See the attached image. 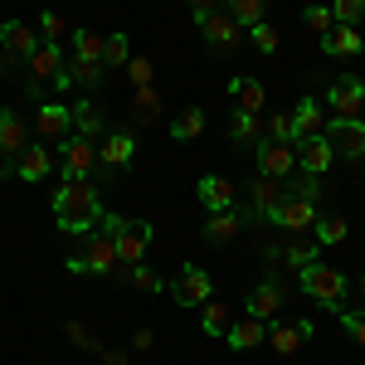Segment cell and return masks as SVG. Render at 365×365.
<instances>
[{
  "label": "cell",
  "instance_id": "cell-33",
  "mask_svg": "<svg viewBox=\"0 0 365 365\" xmlns=\"http://www.w3.org/2000/svg\"><path fill=\"white\" fill-rule=\"evenodd\" d=\"M225 5H229V15H234L244 29L263 25V0H225Z\"/></svg>",
  "mask_w": 365,
  "mask_h": 365
},
{
  "label": "cell",
  "instance_id": "cell-30",
  "mask_svg": "<svg viewBox=\"0 0 365 365\" xmlns=\"http://www.w3.org/2000/svg\"><path fill=\"white\" fill-rule=\"evenodd\" d=\"M229 327H234V322H229V307L210 297V302L200 307V331H205V336H229Z\"/></svg>",
  "mask_w": 365,
  "mask_h": 365
},
{
  "label": "cell",
  "instance_id": "cell-10",
  "mask_svg": "<svg viewBox=\"0 0 365 365\" xmlns=\"http://www.w3.org/2000/svg\"><path fill=\"white\" fill-rule=\"evenodd\" d=\"M93 166H98V146L73 132V137L63 141V180H88Z\"/></svg>",
  "mask_w": 365,
  "mask_h": 365
},
{
  "label": "cell",
  "instance_id": "cell-29",
  "mask_svg": "<svg viewBox=\"0 0 365 365\" xmlns=\"http://www.w3.org/2000/svg\"><path fill=\"white\" fill-rule=\"evenodd\" d=\"M200 132H205V108H180L170 117V137L175 141H195Z\"/></svg>",
  "mask_w": 365,
  "mask_h": 365
},
{
  "label": "cell",
  "instance_id": "cell-39",
  "mask_svg": "<svg viewBox=\"0 0 365 365\" xmlns=\"http://www.w3.org/2000/svg\"><path fill=\"white\" fill-rule=\"evenodd\" d=\"M127 278H132V287H141V292H161V273L146 268V263H127Z\"/></svg>",
  "mask_w": 365,
  "mask_h": 365
},
{
  "label": "cell",
  "instance_id": "cell-5",
  "mask_svg": "<svg viewBox=\"0 0 365 365\" xmlns=\"http://www.w3.org/2000/svg\"><path fill=\"white\" fill-rule=\"evenodd\" d=\"M210 297H215V282H210V273L200 263H185L175 273V282H170V302H180V307H205Z\"/></svg>",
  "mask_w": 365,
  "mask_h": 365
},
{
  "label": "cell",
  "instance_id": "cell-42",
  "mask_svg": "<svg viewBox=\"0 0 365 365\" xmlns=\"http://www.w3.org/2000/svg\"><path fill=\"white\" fill-rule=\"evenodd\" d=\"M63 331H68V341H73V346H78V351H93V356H103V341L93 336V331H88L83 322H68V327H63Z\"/></svg>",
  "mask_w": 365,
  "mask_h": 365
},
{
  "label": "cell",
  "instance_id": "cell-9",
  "mask_svg": "<svg viewBox=\"0 0 365 365\" xmlns=\"http://www.w3.org/2000/svg\"><path fill=\"white\" fill-rule=\"evenodd\" d=\"M297 166V146L292 141H273L263 137L258 141V175H273V180H287Z\"/></svg>",
  "mask_w": 365,
  "mask_h": 365
},
{
  "label": "cell",
  "instance_id": "cell-15",
  "mask_svg": "<svg viewBox=\"0 0 365 365\" xmlns=\"http://www.w3.org/2000/svg\"><path fill=\"white\" fill-rule=\"evenodd\" d=\"M132 156H137V137H132V132H108V137L98 141V161H103V170L132 166Z\"/></svg>",
  "mask_w": 365,
  "mask_h": 365
},
{
  "label": "cell",
  "instance_id": "cell-55",
  "mask_svg": "<svg viewBox=\"0 0 365 365\" xmlns=\"http://www.w3.org/2000/svg\"><path fill=\"white\" fill-rule=\"evenodd\" d=\"M361 122H365V108H361Z\"/></svg>",
  "mask_w": 365,
  "mask_h": 365
},
{
  "label": "cell",
  "instance_id": "cell-24",
  "mask_svg": "<svg viewBox=\"0 0 365 365\" xmlns=\"http://www.w3.org/2000/svg\"><path fill=\"white\" fill-rule=\"evenodd\" d=\"M25 146H29L25 122L15 117V108H0V151H5V156H20Z\"/></svg>",
  "mask_w": 365,
  "mask_h": 365
},
{
  "label": "cell",
  "instance_id": "cell-19",
  "mask_svg": "<svg viewBox=\"0 0 365 365\" xmlns=\"http://www.w3.org/2000/svg\"><path fill=\"white\" fill-rule=\"evenodd\" d=\"M195 200L215 215V210H234V185H229L225 175H205L195 185Z\"/></svg>",
  "mask_w": 365,
  "mask_h": 365
},
{
  "label": "cell",
  "instance_id": "cell-25",
  "mask_svg": "<svg viewBox=\"0 0 365 365\" xmlns=\"http://www.w3.org/2000/svg\"><path fill=\"white\" fill-rule=\"evenodd\" d=\"M68 108H73V132H78V137H88V141L108 137V122H103V113H98L88 98L83 103H68Z\"/></svg>",
  "mask_w": 365,
  "mask_h": 365
},
{
  "label": "cell",
  "instance_id": "cell-6",
  "mask_svg": "<svg viewBox=\"0 0 365 365\" xmlns=\"http://www.w3.org/2000/svg\"><path fill=\"white\" fill-rule=\"evenodd\" d=\"M39 44H44L39 29L20 25V20H0V54H5V63H29Z\"/></svg>",
  "mask_w": 365,
  "mask_h": 365
},
{
  "label": "cell",
  "instance_id": "cell-49",
  "mask_svg": "<svg viewBox=\"0 0 365 365\" xmlns=\"http://www.w3.org/2000/svg\"><path fill=\"white\" fill-rule=\"evenodd\" d=\"M215 10H220V0H190V15H195V25H205Z\"/></svg>",
  "mask_w": 365,
  "mask_h": 365
},
{
  "label": "cell",
  "instance_id": "cell-26",
  "mask_svg": "<svg viewBox=\"0 0 365 365\" xmlns=\"http://www.w3.org/2000/svg\"><path fill=\"white\" fill-rule=\"evenodd\" d=\"M108 54V34H98V29H73V58L78 63H103Z\"/></svg>",
  "mask_w": 365,
  "mask_h": 365
},
{
  "label": "cell",
  "instance_id": "cell-22",
  "mask_svg": "<svg viewBox=\"0 0 365 365\" xmlns=\"http://www.w3.org/2000/svg\"><path fill=\"white\" fill-rule=\"evenodd\" d=\"M49 170H54L49 146H25V151L15 156V175H20V180H44Z\"/></svg>",
  "mask_w": 365,
  "mask_h": 365
},
{
  "label": "cell",
  "instance_id": "cell-44",
  "mask_svg": "<svg viewBox=\"0 0 365 365\" xmlns=\"http://www.w3.org/2000/svg\"><path fill=\"white\" fill-rule=\"evenodd\" d=\"M68 78H73L78 88H98L103 68H98V63H78V58H73V63H68Z\"/></svg>",
  "mask_w": 365,
  "mask_h": 365
},
{
  "label": "cell",
  "instance_id": "cell-52",
  "mask_svg": "<svg viewBox=\"0 0 365 365\" xmlns=\"http://www.w3.org/2000/svg\"><path fill=\"white\" fill-rule=\"evenodd\" d=\"M103 361H108V365H127V356H117V351H108Z\"/></svg>",
  "mask_w": 365,
  "mask_h": 365
},
{
  "label": "cell",
  "instance_id": "cell-53",
  "mask_svg": "<svg viewBox=\"0 0 365 365\" xmlns=\"http://www.w3.org/2000/svg\"><path fill=\"white\" fill-rule=\"evenodd\" d=\"M0 73H5V54H0Z\"/></svg>",
  "mask_w": 365,
  "mask_h": 365
},
{
  "label": "cell",
  "instance_id": "cell-40",
  "mask_svg": "<svg viewBox=\"0 0 365 365\" xmlns=\"http://www.w3.org/2000/svg\"><path fill=\"white\" fill-rule=\"evenodd\" d=\"M249 39H253V49H258V54H278V44H282L278 29L268 25V20H263V25H253V29H249Z\"/></svg>",
  "mask_w": 365,
  "mask_h": 365
},
{
  "label": "cell",
  "instance_id": "cell-32",
  "mask_svg": "<svg viewBox=\"0 0 365 365\" xmlns=\"http://www.w3.org/2000/svg\"><path fill=\"white\" fill-rule=\"evenodd\" d=\"M229 132H234V141H263V122H258V113H234V122H229Z\"/></svg>",
  "mask_w": 365,
  "mask_h": 365
},
{
  "label": "cell",
  "instance_id": "cell-36",
  "mask_svg": "<svg viewBox=\"0 0 365 365\" xmlns=\"http://www.w3.org/2000/svg\"><path fill=\"white\" fill-rule=\"evenodd\" d=\"M346 234H351V225L341 220V215H331V220H317V244L327 249V244H346Z\"/></svg>",
  "mask_w": 365,
  "mask_h": 365
},
{
  "label": "cell",
  "instance_id": "cell-14",
  "mask_svg": "<svg viewBox=\"0 0 365 365\" xmlns=\"http://www.w3.org/2000/svg\"><path fill=\"white\" fill-rule=\"evenodd\" d=\"M282 195H287V185H282V180L258 175V180L249 185V220H268V215L282 205Z\"/></svg>",
  "mask_w": 365,
  "mask_h": 365
},
{
  "label": "cell",
  "instance_id": "cell-17",
  "mask_svg": "<svg viewBox=\"0 0 365 365\" xmlns=\"http://www.w3.org/2000/svg\"><path fill=\"white\" fill-rule=\"evenodd\" d=\"M146 249H151V225L146 220H127V229L117 234V258L122 263H141Z\"/></svg>",
  "mask_w": 365,
  "mask_h": 365
},
{
  "label": "cell",
  "instance_id": "cell-27",
  "mask_svg": "<svg viewBox=\"0 0 365 365\" xmlns=\"http://www.w3.org/2000/svg\"><path fill=\"white\" fill-rule=\"evenodd\" d=\"M239 229H244V215H239V210H215L210 225H205V239H210V244H229Z\"/></svg>",
  "mask_w": 365,
  "mask_h": 365
},
{
  "label": "cell",
  "instance_id": "cell-50",
  "mask_svg": "<svg viewBox=\"0 0 365 365\" xmlns=\"http://www.w3.org/2000/svg\"><path fill=\"white\" fill-rule=\"evenodd\" d=\"M151 346H156L151 331H137V336H132V351H151Z\"/></svg>",
  "mask_w": 365,
  "mask_h": 365
},
{
  "label": "cell",
  "instance_id": "cell-4",
  "mask_svg": "<svg viewBox=\"0 0 365 365\" xmlns=\"http://www.w3.org/2000/svg\"><path fill=\"white\" fill-rule=\"evenodd\" d=\"M29 83H54V93H63V88H73V78H68V68H63V54H58L54 39H44L39 49H34V58H29Z\"/></svg>",
  "mask_w": 365,
  "mask_h": 365
},
{
  "label": "cell",
  "instance_id": "cell-11",
  "mask_svg": "<svg viewBox=\"0 0 365 365\" xmlns=\"http://www.w3.org/2000/svg\"><path fill=\"white\" fill-rule=\"evenodd\" d=\"M268 220L282 225L287 234H307V229H317V205H312V200H297V195H282V205Z\"/></svg>",
  "mask_w": 365,
  "mask_h": 365
},
{
  "label": "cell",
  "instance_id": "cell-35",
  "mask_svg": "<svg viewBox=\"0 0 365 365\" xmlns=\"http://www.w3.org/2000/svg\"><path fill=\"white\" fill-rule=\"evenodd\" d=\"M317 253H322V244H317V239H292V244H287V263L302 273L307 263H317Z\"/></svg>",
  "mask_w": 365,
  "mask_h": 365
},
{
  "label": "cell",
  "instance_id": "cell-43",
  "mask_svg": "<svg viewBox=\"0 0 365 365\" xmlns=\"http://www.w3.org/2000/svg\"><path fill=\"white\" fill-rule=\"evenodd\" d=\"M127 58H132V49H127V34H108V54H103V63L127 68Z\"/></svg>",
  "mask_w": 365,
  "mask_h": 365
},
{
  "label": "cell",
  "instance_id": "cell-12",
  "mask_svg": "<svg viewBox=\"0 0 365 365\" xmlns=\"http://www.w3.org/2000/svg\"><path fill=\"white\" fill-rule=\"evenodd\" d=\"M327 108H331L336 117H361V108H365V88H361V78L341 73L336 83H331V93H327Z\"/></svg>",
  "mask_w": 365,
  "mask_h": 365
},
{
  "label": "cell",
  "instance_id": "cell-16",
  "mask_svg": "<svg viewBox=\"0 0 365 365\" xmlns=\"http://www.w3.org/2000/svg\"><path fill=\"white\" fill-rule=\"evenodd\" d=\"M200 29H205V44H210V49H234V44L244 39V25H239L229 10H215Z\"/></svg>",
  "mask_w": 365,
  "mask_h": 365
},
{
  "label": "cell",
  "instance_id": "cell-37",
  "mask_svg": "<svg viewBox=\"0 0 365 365\" xmlns=\"http://www.w3.org/2000/svg\"><path fill=\"white\" fill-rule=\"evenodd\" d=\"M302 25L317 29V34H331L336 29V15H331V5H307L302 10Z\"/></svg>",
  "mask_w": 365,
  "mask_h": 365
},
{
  "label": "cell",
  "instance_id": "cell-18",
  "mask_svg": "<svg viewBox=\"0 0 365 365\" xmlns=\"http://www.w3.org/2000/svg\"><path fill=\"white\" fill-rule=\"evenodd\" d=\"M278 307H282V282H278V278H263V282L249 292V317L268 322V317H278Z\"/></svg>",
  "mask_w": 365,
  "mask_h": 365
},
{
  "label": "cell",
  "instance_id": "cell-48",
  "mask_svg": "<svg viewBox=\"0 0 365 365\" xmlns=\"http://www.w3.org/2000/svg\"><path fill=\"white\" fill-rule=\"evenodd\" d=\"M341 327H346V331L365 346V312H341Z\"/></svg>",
  "mask_w": 365,
  "mask_h": 365
},
{
  "label": "cell",
  "instance_id": "cell-21",
  "mask_svg": "<svg viewBox=\"0 0 365 365\" xmlns=\"http://www.w3.org/2000/svg\"><path fill=\"white\" fill-rule=\"evenodd\" d=\"M322 49L331 58H351V54H361L365 49V34L356 25H336L331 34H322Z\"/></svg>",
  "mask_w": 365,
  "mask_h": 365
},
{
  "label": "cell",
  "instance_id": "cell-41",
  "mask_svg": "<svg viewBox=\"0 0 365 365\" xmlns=\"http://www.w3.org/2000/svg\"><path fill=\"white\" fill-rule=\"evenodd\" d=\"M331 15H336V25H361L365 0H331Z\"/></svg>",
  "mask_w": 365,
  "mask_h": 365
},
{
  "label": "cell",
  "instance_id": "cell-51",
  "mask_svg": "<svg viewBox=\"0 0 365 365\" xmlns=\"http://www.w3.org/2000/svg\"><path fill=\"white\" fill-rule=\"evenodd\" d=\"M10 175H15V156H5V161H0V180H10Z\"/></svg>",
  "mask_w": 365,
  "mask_h": 365
},
{
  "label": "cell",
  "instance_id": "cell-38",
  "mask_svg": "<svg viewBox=\"0 0 365 365\" xmlns=\"http://www.w3.org/2000/svg\"><path fill=\"white\" fill-rule=\"evenodd\" d=\"M132 108H137V122H156V113H161V98H156V88H137Z\"/></svg>",
  "mask_w": 365,
  "mask_h": 365
},
{
  "label": "cell",
  "instance_id": "cell-3",
  "mask_svg": "<svg viewBox=\"0 0 365 365\" xmlns=\"http://www.w3.org/2000/svg\"><path fill=\"white\" fill-rule=\"evenodd\" d=\"M302 292L312 302H322L327 312H346V273L327 268V263H307L302 268Z\"/></svg>",
  "mask_w": 365,
  "mask_h": 365
},
{
  "label": "cell",
  "instance_id": "cell-8",
  "mask_svg": "<svg viewBox=\"0 0 365 365\" xmlns=\"http://www.w3.org/2000/svg\"><path fill=\"white\" fill-rule=\"evenodd\" d=\"M34 127H39V137H44V141L63 146L68 132H73V108H68V103H54V98H44V103L34 108Z\"/></svg>",
  "mask_w": 365,
  "mask_h": 365
},
{
  "label": "cell",
  "instance_id": "cell-1",
  "mask_svg": "<svg viewBox=\"0 0 365 365\" xmlns=\"http://www.w3.org/2000/svg\"><path fill=\"white\" fill-rule=\"evenodd\" d=\"M103 195H98V185H93V175L88 180H63L54 190V220L63 234H93V229L103 225Z\"/></svg>",
  "mask_w": 365,
  "mask_h": 365
},
{
  "label": "cell",
  "instance_id": "cell-20",
  "mask_svg": "<svg viewBox=\"0 0 365 365\" xmlns=\"http://www.w3.org/2000/svg\"><path fill=\"white\" fill-rule=\"evenodd\" d=\"M322 122H327V108H322L317 98H302V103L292 108V141L317 137V132H322Z\"/></svg>",
  "mask_w": 365,
  "mask_h": 365
},
{
  "label": "cell",
  "instance_id": "cell-13",
  "mask_svg": "<svg viewBox=\"0 0 365 365\" xmlns=\"http://www.w3.org/2000/svg\"><path fill=\"white\" fill-rule=\"evenodd\" d=\"M297 146V166L312 170V175H327V166L336 161V146L327 141V132H317V137H302V141H292Z\"/></svg>",
  "mask_w": 365,
  "mask_h": 365
},
{
  "label": "cell",
  "instance_id": "cell-54",
  "mask_svg": "<svg viewBox=\"0 0 365 365\" xmlns=\"http://www.w3.org/2000/svg\"><path fill=\"white\" fill-rule=\"evenodd\" d=\"M361 297H365V278H361Z\"/></svg>",
  "mask_w": 365,
  "mask_h": 365
},
{
  "label": "cell",
  "instance_id": "cell-2",
  "mask_svg": "<svg viewBox=\"0 0 365 365\" xmlns=\"http://www.w3.org/2000/svg\"><path fill=\"white\" fill-rule=\"evenodd\" d=\"M117 263H122V258H117V234H113V229H103V225L88 234V244L78 253H68V258H63V268H68V273H93V278H108Z\"/></svg>",
  "mask_w": 365,
  "mask_h": 365
},
{
  "label": "cell",
  "instance_id": "cell-23",
  "mask_svg": "<svg viewBox=\"0 0 365 365\" xmlns=\"http://www.w3.org/2000/svg\"><path fill=\"white\" fill-rule=\"evenodd\" d=\"M229 351H253V346H263L268 341V322H258V317H244V322H234L229 327Z\"/></svg>",
  "mask_w": 365,
  "mask_h": 365
},
{
  "label": "cell",
  "instance_id": "cell-31",
  "mask_svg": "<svg viewBox=\"0 0 365 365\" xmlns=\"http://www.w3.org/2000/svg\"><path fill=\"white\" fill-rule=\"evenodd\" d=\"M229 93L239 98V108H244V113H258V108H263V98H268V88L258 83V78H234Z\"/></svg>",
  "mask_w": 365,
  "mask_h": 365
},
{
  "label": "cell",
  "instance_id": "cell-47",
  "mask_svg": "<svg viewBox=\"0 0 365 365\" xmlns=\"http://www.w3.org/2000/svg\"><path fill=\"white\" fill-rule=\"evenodd\" d=\"M268 137H273V141H292V113L273 117V122H268Z\"/></svg>",
  "mask_w": 365,
  "mask_h": 365
},
{
  "label": "cell",
  "instance_id": "cell-7",
  "mask_svg": "<svg viewBox=\"0 0 365 365\" xmlns=\"http://www.w3.org/2000/svg\"><path fill=\"white\" fill-rule=\"evenodd\" d=\"M327 141L346 161H365V122L361 117H331L327 122Z\"/></svg>",
  "mask_w": 365,
  "mask_h": 365
},
{
  "label": "cell",
  "instance_id": "cell-34",
  "mask_svg": "<svg viewBox=\"0 0 365 365\" xmlns=\"http://www.w3.org/2000/svg\"><path fill=\"white\" fill-rule=\"evenodd\" d=\"M322 175H312V170H302V175H287L282 185H287V195H297V200H312L317 205V195H322V185H317Z\"/></svg>",
  "mask_w": 365,
  "mask_h": 365
},
{
  "label": "cell",
  "instance_id": "cell-46",
  "mask_svg": "<svg viewBox=\"0 0 365 365\" xmlns=\"http://www.w3.org/2000/svg\"><path fill=\"white\" fill-rule=\"evenodd\" d=\"M63 29H68V25L58 20L54 10H44V15H39V34H44V39H54V44H58V34H63Z\"/></svg>",
  "mask_w": 365,
  "mask_h": 365
},
{
  "label": "cell",
  "instance_id": "cell-28",
  "mask_svg": "<svg viewBox=\"0 0 365 365\" xmlns=\"http://www.w3.org/2000/svg\"><path fill=\"white\" fill-rule=\"evenodd\" d=\"M307 336H312V322H292V327H273V331H268V346H273L278 356H292Z\"/></svg>",
  "mask_w": 365,
  "mask_h": 365
},
{
  "label": "cell",
  "instance_id": "cell-45",
  "mask_svg": "<svg viewBox=\"0 0 365 365\" xmlns=\"http://www.w3.org/2000/svg\"><path fill=\"white\" fill-rule=\"evenodd\" d=\"M127 78H132L137 88H151V58H146V54H132V58H127Z\"/></svg>",
  "mask_w": 365,
  "mask_h": 365
}]
</instances>
